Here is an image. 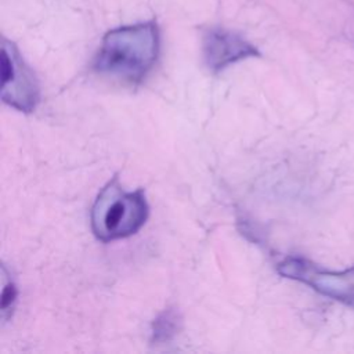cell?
Wrapping results in <instances>:
<instances>
[{
    "label": "cell",
    "instance_id": "cell-1",
    "mask_svg": "<svg viewBox=\"0 0 354 354\" xmlns=\"http://www.w3.org/2000/svg\"><path fill=\"white\" fill-rule=\"evenodd\" d=\"M160 35L155 22H140L109 30L94 57L95 72L137 84L152 71L159 57Z\"/></svg>",
    "mask_w": 354,
    "mask_h": 354
},
{
    "label": "cell",
    "instance_id": "cell-2",
    "mask_svg": "<svg viewBox=\"0 0 354 354\" xmlns=\"http://www.w3.org/2000/svg\"><path fill=\"white\" fill-rule=\"evenodd\" d=\"M149 216L144 189L126 191L115 174L98 192L90 212L94 236L101 242H113L137 234Z\"/></svg>",
    "mask_w": 354,
    "mask_h": 354
},
{
    "label": "cell",
    "instance_id": "cell-3",
    "mask_svg": "<svg viewBox=\"0 0 354 354\" xmlns=\"http://www.w3.org/2000/svg\"><path fill=\"white\" fill-rule=\"evenodd\" d=\"M277 270L285 278L306 283L324 296L354 307V267L330 271L303 257H286Z\"/></svg>",
    "mask_w": 354,
    "mask_h": 354
},
{
    "label": "cell",
    "instance_id": "cell-4",
    "mask_svg": "<svg viewBox=\"0 0 354 354\" xmlns=\"http://www.w3.org/2000/svg\"><path fill=\"white\" fill-rule=\"evenodd\" d=\"M1 100L8 106L29 113L40 101L37 79L14 43L4 39L1 46Z\"/></svg>",
    "mask_w": 354,
    "mask_h": 354
},
{
    "label": "cell",
    "instance_id": "cell-5",
    "mask_svg": "<svg viewBox=\"0 0 354 354\" xmlns=\"http://www.w3.org/2000/svg\"><path fill=\"white\" fill-rule=\"evenodd\" d=\"M259 55V50L250 41L228 29L209 28L202 35L203 62L212 72H220L232 64Z\"/></svg>",
    "mask_w": 354,
    "mask_h": 354
},
{
    "label": "cell",
    "instance_id": "cell-6",
    "mask_svg": "<svg viewBox=\"0 0 354 354\" xmlns=\"http://www.w3.org/2000/svg\"><path fill=\"white\" fill-rule=\"evenodd\" d=\"M180 315L176 310L167 308L160 313L152 322L151 328V340L155 344H163L170 342L180 329Z\"/></svg>",
    "mask_w": 354,
    "mask_h": 354
},
{
    "label": "cell",
    "instance_id": "cell-7",
    "mask_svg": "<svg viewBox=\"0 0 354 354\" xmlns=\"http://www.w3.org/2000/svg\"><path fill=\"white\" fill-rule=\"evenodd\" d=\"M1 304H0V310H1V321L7 322V319L12 315L15 303H17V297H18V290L15 286V282L12 281V278L8 275L7 267L3 264L1 266Z\"/></svg>",
    "mask_w": 354,
    "mask_h": 354
}]
</instances>
